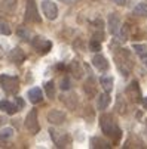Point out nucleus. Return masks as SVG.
Here are the masks:
<instances>
[{
  "label": "nucleus",
  "instance_id": "27",
  "mask_svg": "<svg viewBox=\"0 0 147 149\" xmlns=\"http://www.w3.org/2000/svg\"><path fill=\"white\" fill-rule=\"evenodd\" d=\"M18 36H19V37H25V40H28L27 37L30 36V33H28V30H23V27H21V28L18 30Z\"/></svg>",
  "mask_w": 147,
  "mask_h": 149
},
{
  "label": "nucleus",
  "instance_id": "6",
  "mask_svg": "<svg viewBox=\"0 0 147 149\" xmlns=\"http://www.w3.org/2000/svg\"><path fill=\"white\" fill-rule=\"evenodd\" d=\"M31 45L36 50L42 52V53H48L51 49H52V41L43 38V37H36L33 41H31Z\"/></svg>",
  "mask_w": 147,
  "mask_h": 149
},
{
  "label": "nucleus",
  "instance_id": "8",
  "mask_svg": "<svg viewBox=\"0 0 147 149\" xmlns=\"http://www.w3.org/2000/svg\"><path fill=\"white\" fill-rule=\"evenodd\" d=\"M92 65L98 70V71H107L109 70V62L102 55H95L92 58Z\"/></svg>",
  "mask_w": 147,
  "mask_h": 149
},
{
  "label": "nucleus",
  "instance_id": "15",
  "mask_svg": "<svg viewBox=\"0 0 147 149\" xmlns=\"http://www.w3.org/2000/svg\"><path fill=\"white\" fill-rule=\"evenodd\" d=\"M110 105V96L109 93H102L98 96V100H97V106H98V109H106L107 106Z\"/></svg>",
  "mask_w": 147,
  "mask_h": 149
},
{
  "label": "nucleus",
  "instance_id": "12",
  "mask_svg": "<svg viewBox=\"0 0 147 149\" xmlns=\"http://www.w3.org/2000/svg\"><path fill=\"white\" fill-rule=\"evenodd\" d=\"M127 93H128V96H129L134 102H140V89H138V83H137V81H132V83H131V86L128 87Z\"/></svg>",
  "mask_w": 147,
  "mask_h": 149
},
{
  "label": "nucleus",
  "instance_id": "16",
  "mask_svg": "<svg viewBox=\"0 0 147 149\" xmlns=\"http://www.w3.org/2000/svg\"><path fill=\"white\" fill-rule=\"evenodd\" d=\"M100 83H101L102 89L106 90L107 93L113 89V77H110V75H102V77L100 78Z\"/></svg>",
  "mask_w": 147,
  "mask_h": 149
},
{
  "label": "nucleus",
  "instance_id": "7",
  "mask_svg": "<svg viewBox=\"0 0 147 149\" xmlns=\"http://www.w3.org/2000/svg\"><path fill=\"white\" fill-rule=\"evenodd\" d=\"M46 118L52 124H61V123H64V120H66V114L62 111H58V109H52V111H49L46 114Z\"/></svg>",
  "mask_w": 147,
  "mask_h": 149
},
{
  "label": "nucleus",
  "instance_id": "10",
  "mask_svg": "<svg viewBox=\"0 0 147 149\" xmlns=\"http://www.w3.org/2000/svg\"><path fill=\"white\" fill-rule=\"evenodd\" d=\"M119 30H120V19L116 13H112L109 16V31L116 36L119 33Z\"/></svg>",
  "mask_w": 147,
  "mask_h": 149
},
{
  "label": "nucleus",
  "instance_id": "25",
  "mask_svg": "<svg viewBox=\"0 0 147 149\" xmlns=\"http://www.w3.org/2000/svg\"><path fill=\"white\" fill-rule=\"evenodd\" d=\"M89 47H91V50H94V52H98V50H101V45H100V41H97L95 38L89 41Z\"/></svg>",
  "mask_w": 147,
  "mask_h": 149
},
{
  "label": "nucleus",
  "instance_id": "13",
  "mask_svg": "<svg viewBox=\"0 0 147 149\" xmlns=\"http://www.w3.org/2000/svg\"><path fill=\"white\" fill-rule=\"evenodd\" d=\"M0 109L12 115V114H15L19 108H18V106H15L13 103H11L9 100H0Z\"/></svg>",
  "mask_w": 147,
  "mask_h": 149
},
{
  "label": "nucleus",
  "instance_id": "11",
  "mask_svg": "<svg viewBox=\"0 0 147 149\" xmlns=\"http://www.w3.org/2000/svg\"><path fill=\"white\" fill-rule=\"evenodd\" d=\"M27 96H28V99H30L31 103H39V102L43 100V93H42V89H39V87L30 89L28 93H27Z\"/></svg>",
  "mask_w": 147,
  "mask_h": 149
},
{
  "label": "nucleus",
  "instance_id": "28",
  "mask_svg": "<svg viewBox=\"0 0 147 149\" xmlns=\"http://www.w3.org/2000/svg\"><path fill=\"white\" fill-rule=\"evenodd\" d=\"M24 105H25V103H24V99H23V97H16V106H18L19 109H23Z\"/></svg>",
  "mask_w": 147,
  "mask_h": 149
},
{
  "label": "nucleus",
  "instance_id": "20",
  "mask_svg": "<svg viewBox=\"0 0 147 149\" xmlns=\"http://www.w3.org/2000/svg\"><path fill=\"white\" fill-rule=\"evenodd\" d=\"M134 13L138 16H147V3H138L134 8Z\"/></svg>",
  "mask_w": 147,
  "mask_h": 149
},
{
  "label": "nucleus",
  "instance_id": "4",
  "mask_svg": "<svg viewBox=\"0 0 147 149\" xmlns=\"http://www.w3.org/2000/svg\"><path fill=\"white\" fill-rule=\"evenodd\" d=\"M42 10H43L45 16L49 21H54L58 16V8L52 0H43V2H42Z\"/></svg>",
  "mask_w": 147,
  "mask_h": 149
},
{
  "label": "nucleus",
  "instance_id": "21",
  "mask_svg": "<svg viewBox=\"0 0 147 149\" xmlns=\"http://www.w3.org/2000/svg\"><path fill=\"white\" fill-rule=\"evenodd\" d=\"M0 34H3V36H9L11 34V25L5 19H0Z\"/></svg>",
  "mask_w": 147,
  "mask_h": 149
},
{
  "label": "nucleus",
  "instance_id": "17",
  "mask_svg": "<svg viewBox=\"0 0 147 149\" xmlns=\"http://www.w3.org/2000/svg\"><path fill=\"white\" fill-rule=\"evenodd\" d=\"M134 50L137 52V55L144 61V63L147 65V46L146 45H134Z\"/></svg>",
  "mask_w": 147,
  "mask_h": 149
},
{
  "label": "nucleus",
  "instance_id": "5",
  "mask_svg": "<svg viewBox=\"0 0 147 149\" xmlns=\"http://www.w3.org/2000/svg\"><path fill=\"white\" fill-rule=\"evenodd\" d=\"M25 21H27V22H40V16L37 13V8H36L34 0H28V2H27Z\"/></svg>",
  "mask_w": 147,
  "mask_h": 149
},
{
  "label": "nucleus",
  "instance_id": "29",
  "mask_svg": "<svg viewBox=\"0 0 147 149\" xmlns=\"http://www.w3.org/2000/svg\"><path fill=\"white\" fill-rule=\"evenodd\" d=\"M143 105H144V108L147 109V97H144V99H143Z\"/></svg>",
  "mask_w": 147,
  "mask_h": 149
},
{
  "label": "nucleus",
  "instance_id": "23",
  "mask_svg": "<svg viewBox=\"0 0 147 149\" xmlns=\"http://www.w3.org/2000/svg\"><path fill=\"white\" fill-rule=\"evenodd\" d=\"M45 89H46L48 97L54 99V96H55V86H54V81H48V83L45 84Z\"/></svg>",
  "mask_w": 147,
  "mask_h": 149
},
{
  "label": "nucleus",
  "instance_id": "14",
  "mask_svg": "<svg viewBox=\"0 0 147 149\" xmlns=\"http://www.w3.org/2000/svg\"><path fill=\"white\" fill-rule=\"evenodd\" d=\"M9 58H11V61H12V62H15V63H21V62H23V61L25 59V55H24V52L21 50V49L15 47V49L11 52Z\"/></svg>",
  "mask_w": 147,
  "mask_h": 149
},
{
  "label": "nucleus",
  "instance_id": "3",
  "mask_svg": "<svg viewBox=\"0 0 147 149\" xmlns=\"http://www.w3.org/2000/svg\"><path fill=\"white\" fill-rule=\"evenodd\" d=\"M25 127H27V130L30 133H33V134L39 133L40 125H39V121H37V111L36 109H33V111H30L27 114V117H25Z\"/></svg>",
  "mask_w": 147,
  "mask_h": 149
},
{
  "label": "nucleus",
  "instance_id": "26",
  "mask_svg": "<svg viewBox=\"0 0 147 149\" xmlns=\"http://www.w3.org/2000/svg\"><path fill=\"white\" fill-rule=\"evenodd\" d=\"M61 89H62V90H69V89H70V80H69V78H62V81H61Z\"/></svg>",
  "mask_w": 147,
  "mask_h": 149
},
{
  "label": "nucleus",
  "instance_id": "24",
  "mask_svg": "<svg viewBox=\"0 0 147 149\" xmlns=\"http://www.w3.org/2000/svg\"><path fill=\"white\" fill-rule=\"evenodd\" d=\"M92 146L94 148H109V143L101 140V139H98V137H94L92 139Z\"/></svg>",
  "mask_w": 147,
  "mask_h": 149
},
{
  "label": "nucleus",
  "instance_id": "9",
  "mask_svg": "<svg viewBox=\"0 0 147 149\" xmlns=\"http://www.w3.org/2000/svg\"><path fill=\"white\" fill-rule=\"evenodd\" d=\"M51 134H52V139L55 140L57 146H59V148H64V146H67V145L70 143V137H69L66 133H61V134L58 136V133H57L55 130H51Z\"/></svg>",
  "mask_w": 147,
  "mask_h": 149
},
{
  "label": "nucleus",
  "instance_id": "22",
  "mask_svg": "<svg viewBox=\"0 0 147 149\" xmlns=\"http://www.w3.org/2000/svg\"><path fill=\"white\" fill-rule=\"evenodd\" d=\"M2 8H3V10H6V12H12V10L16 8V0H3Z\"/></svg>",
  "mask_w": 147,
  "mask_h": 149
},
{
  "label": "nucleus",
  "instance_id": "19",
  "mask_svg": "<svg viewBox=\"0 0 147 149\" xmlns=\"http://www.w3.org/2000/svg\"><path fill=\"white\" fill-rule=\"evenodd\" d=\"M71 72H73V75H74L76 78H80V77H82V72H83V70H82L80 62H77V61L71 62Z\"/></svg>",
  "mask_w": 147,
  "mask_h": 149
},
{
  "label": "nucleus",
  "instance_id": "1",
  "mask_svg": "<svg viewBox=\"0 0 147 149\" xmlns=\"http://www.w3.org/2000/svg\"><path fill=\"white\" fill-rule=\"evenodd\" d=\"M100 125H101V130H102V133L106 134V136L112 137L113 140L120 139L122 132H120V129H119L117 123L114 121V118H113L112 115H109V114H104V115H101V118H100Z\"/></svg>",
  "mask_w": 147,
  "mask_h": 149
},
{
  "label": "nucleus",
  "instance_id": "18",
  "mask_svg": "<svg viewBox=\"0 0 147 149\" xmlns=\"http://www.w3.org/2000/svg\"><path fill=\"white\" fill-rule=\"evenodd\" d=\"M13 129L12 127H3V129H0V140H9L13 137Z\"/></svg>",
  "mask_w": 147,
  "mask_h": 149
},
{
  "label": "nucleus",
  "instance_id": "2",
  "mask_svg": "<svg viewBox=\"0 0 147 149\" xmlns=\"http://www.w3.org/2000/svg\"><path fill=\"white\" fill-rule=\"evenodd\" d=\"M0 86H2V89L6 93H16L19 89V81L16 77L3 74V75H0Z\"/></svg>",
  "mask_w": 147,
  "mask_h": 149
}]
</instances>
